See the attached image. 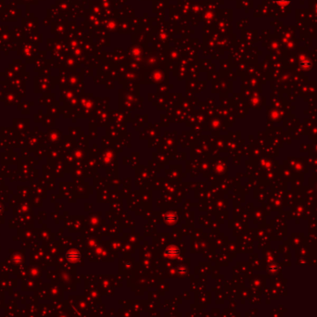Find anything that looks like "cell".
Masks as SVG:
<instances>
[{
    "label": "cell",
    "mask_w": 317,
    "mask_h": 317,
    "mask_svg": "<svg viewBox=\"0 0 317 317\" xmlns=\"http://www.w3.org/2000/svg\"><path fill=\"white\" fill-rule=\"evenodd\" d=\"M276 2L280 6H285V5H288L290 2V0H276Z\"/></svg>",
    "instance_id": "cell-1"
}]
</instances>
